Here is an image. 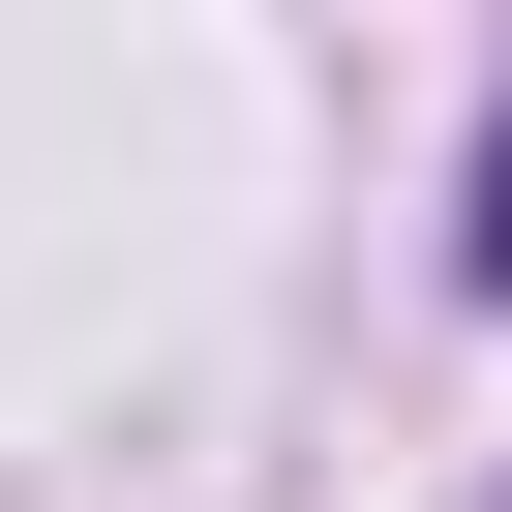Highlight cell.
<instances>
[{
  "instance_id": "1",
  "label": "cell",
  "mask_w": 512,
  "mask_h": 512,
  "mask_svg": "<svg viewBox=\"0 0 512 512\" xmlns=\"http://www.w3.org/2000/svg\"><path fill=\"white\" fill-rule=\"evenodd\" d=\"M482 302H512V121H482Z\"/></svg>"
}]
</instances>
